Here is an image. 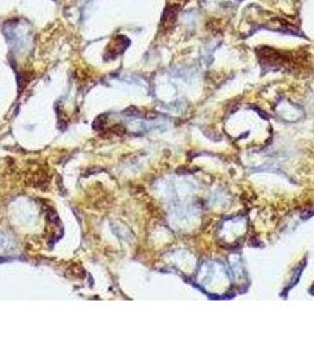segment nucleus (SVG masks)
I'll list each match as a JSON object with an SVG mask.
<instances>
[]
</instances>
